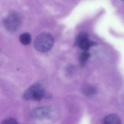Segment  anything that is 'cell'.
I'll return each mask as SVG.
<instances>
[{"mask_svg": "<svg viewBox=\"0 0 124 124\" xmlns=\"http://www.w3.org/2000/svg\"><path fill=\"white\" fill-rule=\"evenodd\" d=\"M90 57V54L87 51L84 52L81 54L79 57V61L82 66L85 65Z\"/></svg>", "mask_w": 124, "mask_h": 124, "instance_id": "obj_9", "label": "cell"}, {"mask_svg": "<svg viewBox=\"0 0 124 124\" xmlns=\"http://www.w3.org/2000/svg\"><path fill=\"white\" fill-rule=\"evenodd\" d=\"M54 43V39L51 34L43 33L39 35L34 42L36 50L41 52H46L51 49Z\"/></svg>", "mask_w": 124, "mask_h": 124, "instance_id": "obj_2", "label": "cell"}, {"mask_svg": "<svg viewBox=\"0 0 124 124\" xmlns=\"http://www.w3.org/2000/svg\"><path fill=\"white\" fill-rule=\"evenodd\" d=\"M103 124H122V123L120 118L117 114H111L104 118Z\"/></svg>", "mask_w": 124, "mask_h": 124, "instance_id": "obj_6", "label": "cell"}, {"mask_svg": "<svg viewBox=\"0 0 124 124\" xmlns=\"http://www.w3.org/2000/svg\"><path fill=\"white\" fill-rule=\"evenodd\" d=\"M1 124H19L17 121L12 118H9L4 120Z\"/></svg>", "mask_w": 124, "mask_h": 124, "instance_id": "obj_10", "label": "cell"}, {"mask_svg": "<svg viewBox=\"0 0 124 124\" xmlns=\"http://www.w3.org/2000/svg\"><path fill=\"white\" fill-rule=\"evenodd\" d=\"M50 112V109L48 107H39L33 109L31 111V116L34 118H42L47 116Z\"/></svg>", "mask_w": 124, "mask_h": 124, "instance_id": "obj_5", "label": "cell"}, {"mask_svg": "<svg viewBox=\"0 0 124 124\" xmlns=\"http://www.w3.org/2000/svg\"><path fill=\"white\" fill-rule=\"evenodd\" d=\"M51 97L45 91L42 84L40 82H36L30 86L23 95L22 98L26 100H40L44 98Z\"/></svg>", "mask_w": 124, "mask_h": 124, "instance_id": "obj_1", "label": "cell"}, {"mask_svg": "<svg viewBox=\"0 0 124 124\" xmlns=\"http://www.w3.org/2000/svg\"><path fill=\"white\" fill-rule=\"evenodd\" d=\"M21 24L20 16L16 13H11L4 20V25L9 31L14 32L18 30Z\"/></svg>", "mask_w": 124, "mask_h": 124, "instance_id": "obj_3", "label": "cell"}, {"mask_svg": "<svg viewBox=\"0 0 124 124\" xmlns=\"http://www.w3.org/2000/svg\"><path fill=\"white\" fill-rule=\"evenodd\" d=\"M19 40L21 43L23 45L27 46L30 44L31 42V35L28 33H24L20 35Z\"/></svg>", "mask_w": 124, "mask_h": 124, "instance_id": "obj_8", "label": "cell"}, {"mask_svg": "<svg viewBox=\"0 0 124 124\" xmlns=\"http://www.w3.org/2000/svg\"><path fill=\"white\" fill-rule=\"evenodd\" d=\"M82 90L83 94L87 97H94L97 92L96 87L88 84L83 86Z\"/></svg>", "mask_w": 124, "mask_h": 124, "instance_id": "obj_7", "label": "cell"}, {"mask_svg": "<svg viewBox=\"0 0 124 124\" xmlns=\"http://www.w3.org/2000/svg\"><path fill=\"white\" fill-rule=\"evenodd\" d=\"M75 44L85 51H87L92 47L96 45L95 42L89 39V35L85 32H82L79 34L77 37Z\"/></svg>", "mask_w": 124, "mask_h": 124, "instance_id": "obj_4", "label": "cell"}]
</instances>
